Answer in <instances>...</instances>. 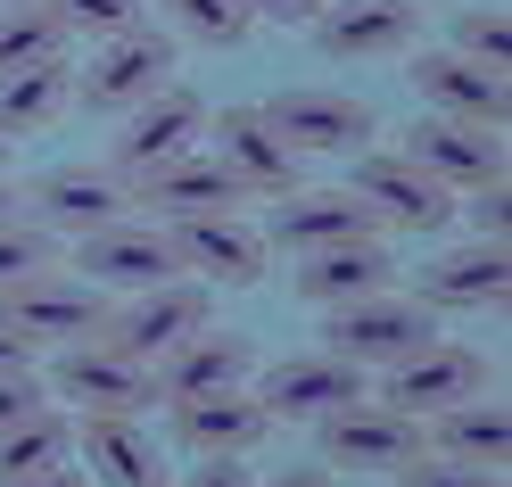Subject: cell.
<instances>
[{
  "instance_id": "44dd1931",
  "label": "cell",
  "mask_w": 512,
  "mask_h": 487,
  "mask_svg": "<svg viewBox=\"0 0 512 487\" xmlns=\"http://www.w3.org/2000/svg\"><path fill=\"white\" fill-rule=\"evenodd\" d=\"M75 454L91 487H166V463H157V438L141 430V413H83Z\"/></svg>"
},
{
  "instance_id": "9c48e42d",
  "label": "cell",
  "mask_w": 512,
  "mask_h": 487,
  "mask_svg": "<svg viewBox=\"0 0 512 487\" xmlns=\"http://www.w3.org/2000/svg\"><path fill=\"white\" fill-rule=\"evenodd\" d=\"M397 157L422 166L430 182H446L455 199L479 190V182H504V133H479V124H463V116H413L397 133Z\"/></svg>"
},
{
  "instance_id": "277c9868",
  "label": "cell",
  "mask_w": 512,
  "mask_h": 487,
  "mask_svg": "<svg viewBox=\"0 0 512 487\" xmlns=\"http://www.w3.org/2000/svg\"><path fill=\"white\" fill-rule=\"evenodd\" d=\"M166 83H174V34L133 25V34H116V42H91V67L75 75V100L91 116H124V108H141L149 91H166Z\"/></svg>"
},
{
  "instance_id": "8d00e7d4",
  "label": "cell",
  "mask_w": 512,
  "mask_h": 487,
  "mask_svg": "<svg viewBox=\"0 0 512 487\" xmlns=\"http://www.w3.org/2000/svg\"><path fill=\"white\" fill-rule=\"evenodd\" d=\"M182 487H256V471H248V454H199V471Z\"/></svg>"
},
{
  "instance_id": "e0dca14e",
  "label": "cell",
  "mask_w": 512,
  "mask_h": 487,
  "mask_svg": "<svg viewBox=\"0 0 512 487\" xmlns=\"http://www.w3.org/2000/svg\"><path fill=\"white\" fill-rule=\"evenodd\" d=\"M75 273H91V289H149V281H174L182 256L166 240V223H108V232H83L75 240Z\"/></svg>"
},
{
  "instance_id": "1f68e13d",
  "label": "cell",
  "mask_w": 512,
  "mask_h": 487,
  "mask_svg": "<svg viewBox=\"0 0 512 487\" xmlns=\"http://www.w3.org/2000/svg\"><path fill=\"white\" fill-rule=\"evenodd\" d=\"M58 265V240L42 232V223H0V298H9L17 281H34V273H50Z\"/></svg>"
},
{
  "instance_id": "ba28073f",
  "label": "cell",
  "mask_w": 512,
  "mask_h": 487,
  "mask_svg": "<svg viewBox=\"0 0 512 487\" xmlns=\"http://www.w3.org/2000/svg\"><path fill=\"white\" fill-rule=\"evenodd\" d=\"M479 388H488V355L463 347V339H430V347H413L405 364L380 372V405H397V413H413V421H430V413H446V405L479 397Z\"/></svg>"
},
{
  "instance_id": "8992f818",
  "label": "cell",
  "mask_w": 512,
  "mask_h": 487,
  "mask_svg": "<svg viewBox=\"0 0 512 487\" xmlns=\"http://www.w3.org/2000/svg\"><path fill=\"white\" fill-rule=\"evenodd\" d=\"M0 322H9L17 339H34V347H75V339H100L108 298H100V289H91L83 273L50 265V273L17 281L9 298H0Z\"/></svg>"
},
{
  "instance_id": "836d02e7",
  "label": "cell",
  "mask_w": 512,
  "mask_h": 487,
  "mask_svg": "<svg viewBox=\"0 0 512 487\" xmlns=\"http://www.w3.org/2000/svg\"><path fill=\"white\" fill-rule=\"evenodd\" d=\"M397 487H504V471H479V463H446V454H413V463L389 471Z\"/></svg>"
},
{
  "instance_id": "60d3db41",
  "label": "cell",
  "mask_w": 512,
  "mask_h": 487,
  "mask_svg": "<svg viewBox=\"0 0 512 487\" xmlns=\"http://www.w3.org/2000/svg\"><path fill=\"white\" fill-rule=\"evenodd\" d=\"M265 487H331L323 471H281V479H265Z\"/></svg>"
},
{
  "instance_id": "83f0119b",
  "label": "cell",
  "mask_w": 512,
  "mask_h": 487,
  "mask_svg": "<svg viewBox=\"0 0 512 487\" xmlns=\"http://www.w3.org/2000/svg\"><path fill=\"white\" fill-rule=\"evenodd\" d=\"M50 463H75V413H67V405H34L25 421L0 430V487L34 479V471H50Z\"/></svg>"
},
{
  "instance_id": "5b68a950",
  "label": "cell",
  "mask_w": 512,
  "mask_h": 487,
  "mask_svg": "<svg viewBox=\"0 0 512 487\" xmlns=\"http://www.w3.org/2000/svg\"><path fill=\"white\" fill-rule=\"evenodd\" d=\"M207 141V100L190 83H166V91H149L141 108H124V141H116V182L133 190L141 174H157V166H174V157H190Z\"/></svg>"
},
{
  "instance_id": "ac0fdd59",
  "label": "cell",
  "mask_w": 512,
  "mask_h": 487,
  "mask_svg": "<svg viewBox=\"0 0 512 487\" xmlns=\"http://www.w3.org/2000/svg\"><path fill=\"white\" fill-rule=\"evenodd\" d=\"M157 405H182V397H215V388H248V372H256V339H240V331H190L182 347H166L157 355Z\"/></svg>"
},
{
  "instance_id": "7bdbcfd3",
  "label": "cell",
  "mask_w": 512,
  "mask_h": 487,
  "mask_svg": "<svg viewBox=\"0 0 512 487\" xmlns=\"http://www.w3.org/2000/svg\"><path fill=\"white\" fill-rule=\"evenodd\" d=\"M9 149H17V141H0V174H9Z\"/></svg>"
},
{
  "instance_id": "7c38bea8",
  "label": "cell",
  "mask_w": 512,
  "mask_h": 487,
  "mask_svg": "<svg viewBox=\"0 0 512 487\" xmlns=\"http://www.w3.org/2000/svg\"><path fill=\"white\" fill-rule=\"evenodd\" d=\"M207 133H215L207 157L248 190V199H281V190H298V149L273 133L265 108H223V116H207Z\"/></svg>"
},
{
  "instance_id": "3957f363",
  "label": "cell",
  "mask_w": 512,
  "mask_h": 487,
  "mask_svg": "<svg viewBox=\"0 0 512 487\" xmlns=\"http://www.w3.org/2000/svg\"><path fill=\"white\" fill-rule=\"evenodd\" d=\"M50 388V405H75L83 413H149L157 405V372L133 364V355H116L108 339H75V347H58V364L42 372Z\"/></svg>"
},
{
  "instance_id": "4fadbf2b",
  "label": "cell",
  "mask_w": 512,
  "mask_h": 487,
  "mask_svg": "<svg viewBox=\"0 0 512 487\" xmlns=\"http://www.w3.org/2000/svg\"><path fill=\"white\" fill-rule=\"evenodd\" d=\"M364 380H372V372L339 364L331 347H314V355H281V364H265V380H256V405H265L273 421H323V413H339V405L372 397Z\"/></svg>"
},
{
  "instance_id": "ab89813d",
  "label": "cell",
  "mask_w": 512,
  "mask_h": 487,
  "mask_svg": "<svg viewBox=\"0 0 512 487\" xmlns=\"http://www.w3.org/2000/svg\"><path fill=\"white\" fill-rule=\"evenodd\" d=\"M17 487H91V471H75V463H50V471H34V479H17Z\"/></svg>"
},
{
  "instance_id": "2e32d148",
  "label": "cell",
  "mask_w": 512,
  "mask_h": 487,
  "mask_svg": "<svg viewBox=\"0 0 512 487\" xmlns=\"http://www.w3.org/2000/svg\"><path fill=\"white\" fill-rule=\"evenodd\" d=\"M413 91H422L430 116H463V124H479V133H504V116H512L504 75H488L463 50H413Z\"/></svg>"
},
{
  "instance_id": "f35d334b",
  "label": "cell",
  "mask_w": 512,
  "mask_h": 487,
  "mask_svg": "<svg viewBox=\"0 0 512 487\" xmlns=\"http://www.w3.org/2000/svg\"><path fill=\"white\" fill-rule=\"evenodd\" d=\"M34 355H42L34 339H17L9 322H0V372H25V364H34Z\"/></svg>"
},
{
  "instance_id": "9a60e30c",
  "label": "cell",
  "mask_w": 512,
  "mask_h": 487,
  "mask_svg": "<svg viewBox=\"0 0 512 487\" xmlns=\"http://www.w3.org/2000/svg\"><path fill=\"white\" fill-rule=\"evenodd\" d=\"M306 34L323 42V58H405L422 42V0H323Z\"/></svg>"
},
{
  "instance_id": "603a6c76",
  "label": "cell",
  "mask_w": 512,
  "mask_h": 487,
  "mask_svg": "<svg viewBox=\"0 0 512 487\" xmlns=\"http://www.w3.org/2000/svg\"><path fill=\"white\" fill-rule=\"evenodd\" d=\"M133 207H157V223H182V215H240L248 190L223 174L207 149H190V157H174V166H157V174L133 182Z\"/></svg>"
},
{
  "instance_id": "d590c367",
  "label": "cell",
  "mask_w": 512,
  "mask_h": 487,
  "mask_svg": "<svg viewBox=\"0 0 512 487\" xmlns=\"http://www.w3.org/2000/svg\"><path fill=\"white\" fill-rule=\"evenodd\" d=\"M34 405H50V388H42L34 364H25V372H0V430H9V421H25Z\"/></svg>"
},
{
  "instance_id": "7402d4cb",
  "label": "cell",
  "mask_w": 512,
  "mask_h": 487,
  "mask_svg": "<svg viewBox=\"0 0 512 487\" xmlns=\"http://www.w3.org/2000/svg\"><path fill=\"white\" fill-rule=\"evenodd\" d=\"M273 438V413L256 405V388H215V397L174 405V446L182 454H256Z\"/></svg>"
},
{
  "instance_id": "d4e9b609",
  "label": "cell",
  "mask_w": 512,
  "mask_h": 487,
  "mask_svg": "<svg viewBox=\"0 0 512 487\" xmlns=\"http://www.w3.org/2000/svg\"><path fill=\"white\" fill-rule=\"evenodd\" d=\"M273 240L306 256V248H339V240H380V215L356 199V190H281Z\"/></svg>"
},
{
  "instance_id": "ee69618b",
  "label": "cell",
  "mask_w": 512,
  "mask_h": 487,
  "mask_svg": "<svg viewBox=\"0 0 512 487\" xmlns=\"http://www.w3.org/2000/svg\"><path fill=\"white\" fill-rule=\"evenodd\" d=\"M0 9H25V0H0Z\"/></svg>"
},
{
  "instance_id": "5bb4252c",
  "label": "cell",
  "mask_w": 512,
  "mask_h": 487,
  "mask_svg": "<svg viewBox=\"0 0 512 487\" xmlns=\"http://www.w3.org/2000/svg\"><path fill=\"white\" fill-rule=\"evenodd\" d=\"M265 116H273V133L290 141L298 157L314 149V157H356V149H372V108L356 100V91H281V100H265Z\"/></svg>"
},
{
  "instance_id": "74e56055",
  "label": "cell",
  "mask_w": 512,
  "mask_h": 487,
  "mask_svg": "<svg viewBox=\"0 0 512 487\" xmlns=\"http://www.w3.org/2000/svg\"><path fill=\"white\" fill-rule=\"evenodd\" d=\"M248 25H314L323 17V0H240Z\"/></svg>"
},
{
  "instance_id": "b9f144b4",
  "label": "cell",
  "mask_w": 512,
  "mask_h": 487,
  "mask_svg": "<svg viewBox=\"0 0 512 487\" xmlns=\"http://www.w3.org/2000/svg\"><path fill=\"white\" fill-rule=\"evenodd\" d=\"M17 207H25V199L9 190V174H0V223H17Z\"/></svg>"
},
{
  "instance_id": "f1b7e54d",
  "label": "cell",
  "mask_w": 512,
  "mask_h": 487,
  "mask_svg": "<svg viewBox=\"0 0 512 487\" xmlns=\"http://www.w3.org/2000/svg\"><path fill=\"white\" fill-rule=\"evenodd\" d=\"M67 25H58L42 0L25 9H0V75H25V67H67Z\"/></svg>"
},
{
  "instance_id": "d6986e66",
  "label": "cell",
  "mask_w": 512,
  "mask_h": 487,
  "mask_svg": "<svg viewBox=\"0 0 512 487\" xmlns=\"http://www.w3.org/2000/svg\"><path fill=\"white\" fill-rule=\"evenodd\" d=\"M124 207H133V190H124L108 166H58V174L34 182V223L50 240L108 232V223H124Z\"/></svg>"
},
{
  "instance_id": "ffe728a7",
  "label": "cell",
  "mask_w": 512,
  "mask_h": 487,
  "mask_svg": "<svg viewBox=\"0 0 512 487\" xmlns=\"http://www.w3.org/2000/svg\"><path fill=\"white\" fill-rule=\"evenodd\" d=\"M430 314H488L512 298V256L496 240H471V248H446L438 265H422V289H413Z\"/></svg>"
},
{
  "instance_id": "6da1fadb",
  "label": "cell",
  "mask_w": 512,
  "mask_h": 487,
  "mask_svg": "<svg viewBox=\"0 0 512 487\" xmlns=\"http://www.w3.org/2000/svg\"><path fill=\"white\" fill-rule=\"evenodd\" d=\"M430 339H438V314L422 298H405V289H372L356 306H331V322H323V347L356 372H389Z\"/></svg>"
},
{
  "instance_id": "484cf974",
  "label": "cell",
  "mask_w": 512,
  "mask_h": 487,
  "mask_svg": "<svg viewBox=\"0 0 512 487\" xmlns=\"http://www.w3.org/2000/svg\"><path fill=\"white\" fill-rule=\"evenodd\" d=\"M422 454H446V463H479V471H504V463H512V413L488 397V388H479V397L430 413Z\"/></svg>"
},
{
  "instance_id": "30bf717a",
  "label": "cell",
  "mask_w": 512,
  "mask_h": 487,
  "mask_svg": "<svg viewBox=\"0 0 512 487\" xmlns=\"http://www.w3.org/2000/svg\"><path fill=\"white\" fill-rule=\"evenodd\" d=\"M323 430V463L331 471H397L422 454V421L397 413V405H380V397H356V405H339L314 421Z\"/></svg>"
},
{
  "instance_id": "f546056e",
  "label": "cell",
  "mask_w": 512,
  "mask_h": 487,
  "mask_svg": "<svg viewBox=\"0 0 512 487\" xmlns=\"http://www.w3.org/2000/svg\"><path fill=\"white\" fill-rule=\"evenodd\" d=\"M166 9H174V34L182 42H207V50H240L256 34L240 0H166Z\"/></svg>"
},
{
  "instance_id": "52a82bcc",
  "label": "cell",
  "mask_w": 512,
  "mask_h": 487,
  "mask_svg": "<svg viewBox=\"0 0 512 487\" xmlns=\"http://www.w3.org/2000/svg\"><path fill=\"white\" fill-rule=\"evenodd\" d=\"M356 199L380 215V232H446L455 223V190L430 182L422 166H405L397 149H356Z\"/></svg>"
},
{
  "instance_id": "e575fe53",
  "label": "cell",
  "mask_w": 512,
  "mask_h": 487,
  "mask_svg": "<svg viewBox=\"0 0 512 487\" xmlns=\"http://www.w3.org/2000/svg\"><path fill=\"white\" fill-rule=\"evenodd\" d=\"M463 215H471V240H496V248H504L512 190H504V182H479V190H463Z\"/></svg>"
},
{
  "instance_id": "8fae6325",
  "label": "cell",
  "mask_w": 512,
  "mask_h": 487,
  "mask_svg": "<svg viewBox=\"0 0 512 487\" xmlns=\"http://www.w3.org/2000/svg\"><path fill=\"white\" fill-rule=\"evenodd\" d=\"M166 240L182 256V273L207 281V289H256L265 265H273L265 232L240 223V215H182V223H166Z\"/></svg>"
},
{
  "instance_id": "4316f807",
  "label": "cell",
  "mask_w": 512,
  "mask_h": 487,
  "mask_svg": "<svg viewBox=\"0 0 512 487\" xmlns=\"http://www.w3.org/2000/svg\"><path fill=\"white\" fill-rule=\"evenodd\" d=\"M75 108V67H25L0 75V141H34Z\"/></svg>"
},
{
  "instance_id": "cb8c5ba5",
  "label": "cell",
  "mask_w": 512,
  "mask_h": 487,
  "mask_svg": "<svg viewBox=\"0 0 512 487\" xmlns=\"http://www.w3.org/2000/svg\"><path fill=\"white\" fill-rule=\"evenodd\" d=\"M389 248L380 240H339V248H306L298 256V273H290V289L314 306V314H331V306H356V298H372V289H389Z\"/></svg>"
},
{
  "instance_id": "4dcf8cb0",
  "label": "cell",
  "mask_w": 512,
  "mask_h": 487,
  "mask_svg": "<svg viewBox=\"0 0 512 487\" xmlns=\"http://www.w3.org/2000/svg\"><path fill=\"white\" fill-rule=\"evenodd\" d=\"M42 9L67 25V42H116L141 25V0H42Z\"/></svg>"
},
{
  "instance_id": "7a4b0ae2",
  "label": "cell",
  "mask_w": 512,
  "mask_h": 487,
  "mask_svg": "<svg viewBox=\"0 0 512 487\" xmlns=\"http://www.w3.org/2000/svg\"><path fill=\"white\" fill-rule=\"evenodd\" d=\"M207 322H215V289L190 281V273H174V281H149V289H133L124 306H108L100 339H108L116 355H133V364H157L166 347H182L190 331H207Z\"/></svg>"
},
{
  "instance_id": "d6a6232c",
  "label": "cell",
  "mask_w": 512,
  "mask_h": 487,
  "mask_svg": "<svg viewBox=\"0 0 512 487\" xmlns=\"http://www.w3.org/2000/svg\"><path fill=\"white\" fill-rule=\"evenodd\" d=\"M455 50L479 58L488 75H512V25H504V9H463L455 17Z\"/></svg>"
}]
</instances>
